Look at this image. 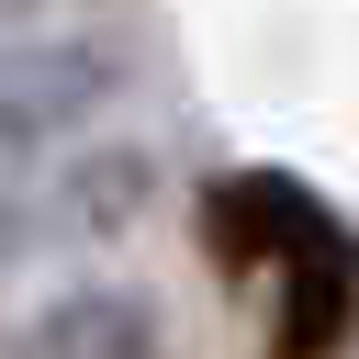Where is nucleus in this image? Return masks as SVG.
Returning a JSON list of instances; mask_svg holds the SVG:
<instances>
[{
    "label": "nucleus",
    "instance_id": "f257e3e1",
    "mask_svg": "<svg viewBox=\"0 0 359 359\" xmlns=\"http://www.w3.org/2000/svg\"><path fill=\"white\" fill-rule=\"evenodd\" d=\"M202 236L224 269H280V359H325L359 314V247L292 168H236L202 191Z\"/></svg>",
    "mask_w": 359,
    "mask_h": 359
},
{
    "label": "nucleus",
    "instance_id": "f03ea898",
    "mask_svg": "<svg viewBox=\"0 0 359 359\" xmlns=\"http://www.w3.org/2000/svg\"><path fill=\"white\" fill-rule=\"evenodd\" d=\"M112 79L123 67L90 34H11L0 22V168H34L67 123H90Z\"/></svg>",
    "mask_w": 359,
    "mask_h": 359
},
{
    "label": "nucleus",
    "instance_id": "7ed1b4c3",
    "mask_svg": "<svg viewBox=\"0 0 359 359\" xmlns=\"http://www.w3.org/2000/svg\"><path fill=\"white\" fill-rule=\"evenodd\" d=\"M34 359H157V337H146V314H135V303L79 292V303H56V314H45Z\"/></svg>",
    "mask_w": 359,
    "mask_h": 359
},
{
    "label": "nucleus",
    "instance_id": "20e7f679",
    "mask_svg": "<svg viewBox=\"0 0 359 359\" xmlns=\"http://www.w3.org/2000/svg\"><path fill=\"white\" fill-rule=\"evenodd\" d=\"M135 213H146V157H135V146L67 168V224H79V236H123Z\"/></svg>",
    "mask_w": 359,
    "mask_h": 359
},
{
    "label": "nucleus",
    "instance_id": "39448f33",
    "mask_svg": "<svg viewBox=\"0 0 359 359\" xmlns=\"http://www.w3.org/2000/svg\"><path fill=\"white\" fill-rule=\"evenodd\" d=\"M34 247V202H22V168H0V269Z\"/></svg>",
    "mask_w": 359,
    "mask_h": 359
}]
</instances>
